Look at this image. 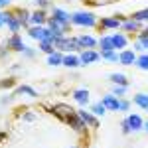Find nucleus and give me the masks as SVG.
I'll list each match as a JSON object with an SVG mask.
<instances>
[{"label": "nucleus", "instance_id": "f257e3e1", "mask_svg": "<svg viewBox=\"0 0 148 148\" xmlns=\"http://www.w3.org/2000/svg\"><path fill=\"white\" fill-rule=\"evenodd\" d=\"M71 24H73V26H83V28H95V26H99L97 16L89 10L73 12V14H71Z\"/></svg>", "mask_w": 148, "mask_h": 148}, {"label": "nucleus", "instance_id": "f03ea898", "mask_svg": "<svg viewBox=\"0 0 148 148\" xmlns=\"http://www.w3.org/2000/svg\"><path fill=\"white\" fill-rule=\"evenodd\" d=\"M53 44H56V49H59V51H65V53H73V51H77V49H81L79 46H77V42H75V38H56L53 36Z\"/></svg>", "mask_w": 148, "mask_h": 148}, {"label": "nucleus", "instance_id": "7ed1b4c3", "mask_svg": "<svg viewBox=\"0 0 148 148\" xmlns=\"http://www.w3.org/2000/svg\"><path fill=\"white\" fill-rule=\"evenodd\" d=\"M28 36L32 40H38V42H44V40H53V32L46 28V26H32L28 30Z\"/></svg>", "mask_w": 148, "mask_h": 148}, {"label": "nucleus", "instance_id": "20e7f679", "mask_svg": "<svg viewBox=\"0 0 148 148\" xmlns=\"http://www.w3.org/2000/svg\"><path fill=\"white\" fill-rule=\"evenodd\" d=\"M126 18L123 14H116V16H107V18H103L101 22H99V28L101 30H119L123 22H125Z\"/></svg>", "mask_w": 148, "mask_h": 148}, {"label": "nucleus", "instance_id": "39448f33", "mask_svg": "<svg viewBox=\"0 0 148 148\" xmlns=\"http://www.w3.org/2000/svg\"><path fill=\"white\" fill-rule=\"evenodd\" d=\"M51 18L57 20V22L61 24L65 30H69V26H71V14H67L63 8H57V6H56V8L51 10Z\"/></svg>", "mask_w": 148, "mask_h": 148}, {"label": "nucleus", "instance_id": "423d86ee", "mask_svg": "<svg viewBox=\"0 0 148 148\" xmlns=\"http://www.w3.org/2000/svg\"><path fill=\"white\" fill-rule=\"evenodd\" d=\"M75 42H77V46H79L81 49H93V47L99 46V40H97V38H93V36H89V34L77 36V38H75Z\"/></svg>", "mask_w": 148, "mask_h": 148}, {"label": "nucleus", "instance_id": "0eeeda50", "mask_svg": "<svg viewBox=\"0 0 148 148\" xmlns=\"http://www.w3.org/2000/svg\"><path fill=\"white\" fill-rule=\"evenodd\" d=\"M81 65H91L95 61L101 59V51H95V49H81Z\"/></svg>", "mask_w": 148, "mask_h": 148}, {"label": "nucleus", "instance_id": "6e6552de", "mask_svg": "<svg viewBox=\"0 0 148 148\" xmlns=\"http://www.w3.org/2000/svg\"><path fill=\"white\" fill-rule=\"evenodd\" d=\"M4 24L8 26V30H10L12 34H18L20 28H22V22L18 20V16H14L10 12H4Z\"/></svg>", "mask_w": 148, "mask_h": 148}, {"label": "nucleus", "instance_id": "1a4fd4ad", "mask_svg": "<svg viewBox=\"0 0 148 148\" xmlns=\"http://www.w3.org/2000/svg\"><path fill=\"white\" fill-rule=\"evenodd\" d=\"M119 63L121 65H134L136 63V51L134 49H123V51H119Z\"/></svg>", "mask_w": 148, "mask_h": 148}, {"label": "nucleus", "instance_id": "9d476101", "mask_svg": "<svg viewBox=\"0 0 148 148\" xmlns=\"http://www.w3.org/2000/svg\"><path fill=\"white\" fill-rule=\"evenodd\" d=\"M65 123H67L73 130H77V132H83V130H85V126H87L85 123H83V119L79 116V113H77V111H75L73 114H69L67 119H65Z\"/></svg>", "mask_w": 148, "mask_h": 148}, {"label": "nucleus", "instance_id": "9b49d317", "mask_svg": "<svg viewBox=\"0 0 148 148\" xmlns=\"http://www.w3.org/2000/svg\"><path fill=\"white\" fill-rule=\"evenodd\" d=\"M101 103L107 107V111H114V113H119V109H121V99H119V97H114L113 93L105 95V97L101 99Z\"/></svg>", "mask_w": 148, "mask_h": 148}, {"label": "nucleus", "instance_id": "f8f14e48", "mask_svg": "<svg viewBox=\"0 0 148 148\" xmlns=\"http://www.w3.org/2000/svg\"><path fill=\"white\" fill-rule=\"evenodd\" d=\"M51 113L56 114V116H59V119L65 123V119H67L69 114H73L75 111H73L69 105H63V103H59V105H53V107H51Z\"/></svg>", "mask_w": 148, "mask_h": 148}, {"label": "nucleus", "instance_id": "ddd939ff", "mask_svg": "<svg viewBox=\"0 0 148 148\" xmlns=\"http://www.w3.org/2000/svg\"><path fill=\"white\" fill-rule=\"evenodd\" d=\"M126 121H128V126H130V132H138V130L144 128V121H142V116L136 114V113H130L126 116Z\"/></svg>", "mask_w": 148, "mask_h": 148}, {"label": "nucleus", "instance_id": "4468645a", "mask_svg": "<svg viewBox=\"0 0 148 148\" xmlns=\"http://www.w3.org/2000/svg\"><path fill=\"white\" fill-rule=\"evenodd\" d=\"M6 46L10 47V49H14V51H24V49L28 47V46L22 42L20 34H12L10 38H8V42H6Z\"/></svg>", "mask_w": 148, "mask_h": 148}, {"label": "nucleus", "instance_id": "2eb2a0df", "mask_svg": "<svg viewBox=\"0 0 148 148\" xmlns=\"http://www.w3.org/2000/svg\"><path fill=\"white\" fill-rule=\"evenodd\" d=\"M47 14L44 10H34L30 14V26H46Z\"/></svg>", "mask_w": 148, "mask_h": 148}, {"label": "nucleus", "instance_id": "dca6fc26", "mask_svg": "<svg viewBox=\"0 0 148 148\" xmlns=\"http://www.w3.org/2000/svg\"><path fill=\"white\" fill-rule=\"evenodd\" d=\"M111 40H113V46L116 51H123V49H126V44H128V40H126L125 34H121V32H114V34H111Z\"/></svg>", "mask_w": 148, "mask_h": 148}, {"label": "nucleus", "instance_id": "f3484780", "mask_svg": "<svg viewBox=\"0 0 148 148\" xmlns=\"http://www.w3.org/2000/svg\"><path fill=\"white\" fill-rule=\"evenodd\" d=\"M77 113H79V116L83 119V123L87 126H91V128H97L99 126V119L93 113H89V111H77Z\"/></svg>", "mask_w": 148, "mask_h": 148}, {"label": "nucleus", "instance_id": "a211bd4d", "mask_svg": "<svg viewBox=\"0 0 148 148\" xmlns=\"http://www.w3.org/2000/svg\"><path fill=\"white\" fill-rule=\"evenodd\" d=\"M73 101L81 105V107H85V105H89V91L87 89H77V91H73Z\"/></svg>", "mask_w": 148, "mask_h": 148}, {"label": "nucleus", "instance_id": "6ab92c4d", "mask_svg": "<svg viewBox=\"0 0 148 148\" xmlns=\"http://www.w3.org/2000/svg\"><path fill=\"white\" fill-rule=\"evenodd\" d=\"M61 65H65V67H69V69H75V67L81 65V59H79V56H75V53H65Z\"/></svg>", "mask_w": 148, "mask_h": 148}, {"label": "nucleus", "instance_id": "aec40b11", "mask_svg": "<svg viewBox=\"0 0 148 148\" xmlns=\"http://www.w3.org/2000/svg\"><path fill=\"white\" fill-rule=\"evenodd\" d=\"M61 63H63V53H61L59 49H56L53 53H49V56H47V65L57 67V65H61Z\"/></svg>", "mask_w": 148, "mask_h": 148}, {"label": "nucleus", "instance_id": "412c9836", "mask_svg": "<svg viewBox=\"0 0 148 148\" xmlns=\"http://www.w3.org/2000/svg\"><path fill=\"white\" fill-rule=\"evenodd\" d=\"M121 28H123L125 32H136V30H140V22H136L134 18H126Z\"/></svg>", "mask_w": 148, "mask_h": 148}, {"label": "nucleus", "instance_id": "4be33fe9", "mask_svg": "<svg viewBox=\"0 0 148 148\" xmlns=\"http://www.w3.org/2000/svg\"><path fill=\"white\" fill-rule=\"evenodd\" d=\"M109 79H111L113 85H125V87H128V77L123 75V73H111Z\"/></svg>", "mask_w": 148, "mask_h": 148}, {"label": "nucleus", "instance_id": "5701e85b", "mask_svg": "<svg viewBox=\"0 0 148 148\" xmlns=\"http://www.w3.org/2000/svg\"><path fill=\"white\" fill-rule=\"evenodd\" d=\"M99 47H101V51H111V49H114L111 36H101L99 38Z\"/></svg>", "mask_w": 148, "mask_h": 148}, {"label": "nucleus", "instance_id": "b1692460", "mask_svg": "<svg viewBox=\"0 0 148 148\" xmlns=\"http://www.w3.org/2000/svg\"><path fill=\"white\" fill-rule=\"evenodd\" d=\"M132 101L136 103V105L140 107V109H144V111H148V95H146V93H136Z\"/></svg>", "mask_w": 148, "mask_h": 148}, {"label": "nucleus", "instance_id": "393cba45", "mask_svg": "<svg viewBox=\"0 0 148 148\" xmlns=\"http://www.w3.org/2000/svg\"><path fill=\"white\" fill-rule=\"evenodd\" d=\"M40 44V49L44 51V53H53L56 51V44H53V40H44V42H38Z\"/></svg>", "mask_w": 148, "mask_h": 148}, {"label": "nucleus", "instance_id": "a878e982", "mask_svg": "<svg viewBox=\"0 0 148 148\" xmlns=\"http://www.w3.org/2000/svg\"><path fill=\"white\" fill-rule=\"evenodd\" d=\"M101 59L111 61V63H119V53H116V49H111V51H101Z\"/></svg>", "mask_w": 148, "mask_h": 148}, {"label": "nucleus", "instance_id": "bb28decb", "mask_svg": "<svg viewBox=\"0 0 148 148\" xmlns=\"http://www.w3.org/2000/svg\"><path fill=\"white\" fill-rule=\"evenodd\" d=\"M16 93H18V95H28V97H38V91L32 89L30 85H20V87L16 89Z\"/></svg>", "mask_w": 148, "mask_h": 148}, {"label": "nucleus", "instance_id": "cd10ccee", "mask_svg": "<svg viewBox=\"0 0 148 148\" xmlns=\"http://www.w3.org/2000/svg\"><path fill=\"white\" fill-rule=\"evenodd\" d=\"M30 14H32V12H28L26 8H20V10L16 12V16H18V20L22 22V26H28V24H30Z\"/></svg>", "mask_w": 148, "mask_h": 148}, {"label": "nucleus", "instance_id": "c85d7f7f", "mask_svg": "<svg viewBox=\"0 0 148 148\" xmlns=\"http://www.w3.org/2000/svg\"><path fill=\"white\" fill-rule=\"evenodd\" d=\"M91 113L95 114V116H103V114L107 113V107H105L101 101H99V103H93V105H91Z\"/></svg>", "mask_w": 148, "mask_h": 148}, {"label": "nucleus", "instance_id": "c756f323", "mask_svg": "<svg viewBox=\"0 0 148 148\" xmlns=\"http://www.w3.org/2000/svg\"><path fill=\"white\" fill-rule=\"evenodd\" d=\"M138 69H142V71H148V53H142V56L136 57V63H134Z\"/></svg>", "mask_w": 148, "mask_h": 148}, {"label": "nucleus", "instance_id": "7c9ffc66", "mask_svg": "<svg viewBox=\"0 0 148 148\" xmlns=\"http://www.w3.org/2000/svg\"><path fill=\"white\" fill-rule=\"evenodd\" d=\"M130 18H134V20H136V22H140V24H142V22H148V8L134 12V14H132Z\"/></svg>", "mask_w": 148, "mask_h": 148}, {"label": "nucleus", "instance_id": "2f4dec72", "mask_svg": "<svg viewBox=\"0 0 148 148\" xmlns=\"http://www.w3.org/2000/svg\"><path fill=\"white\" fill-rule=\"evenodd\" d=\"M134 51H148V38H138V42L132 47Z\"/></svg>", "mask_w": 148, "mask_h": 148}, {"label": "nucleus", "instance_id": "473e14b6", "mask_svg": "<svg viewBox=\"0 0 148 148\" xmlns=\"http://www.w3.org/2000/svg\"><path fill=\"white\" fill-rule=\"evenodd\" d=\"M125 93H126V87H125V85H114V89H113V95H114V97H119V99H121V97H125Z\"/></svg>", "mask_w": 148, "mask_h": 148}, {"label": "nucleus", "instance_id": "72a5a7b5", "mask_svg": "<svg viewBox=\"0 0 148 148\" xmlns=\"http://www.w3.org/2000/svg\"><path fill=\"white\" fill-rule=\"evenodd\" d=\"M128 109H130V101H126V99H121V113H128Z\"/></svg>", "mask_w": 148, "mask_h": 148}, {"label": "nucleus", "instance_id": "f704fd0d", "mask_svg": "<svg viewBox=\"0 0 148 148\" xmlns=\"http://www.w3.org/2000/svg\"><path fill=\"white\" fill-rule=\"evenodd\" d=\"M14 85H16V79H4V81H0V87H6V89H8V87H14Z\"/></svg>", "mask_w": 148, "mask_h": 148}, {"label": "nucleus", "instance_id": "c9c22d12", "mask_svg": "<svg viewBox=\"0 0 148 148\" xmlns=\"http://www.w3.org/2000/svg\"><path fill=\"white\" fill-rule=\"evenodd\" d=\"M34 2H36V6H38L40 10H44V8L49 6V0H34Z\"/></svg>", "mask_w": 148, "mask_h": 148}, {"label": "nucleus", "instance_id": "e433bc0d", "mask_svg": "<svg viewBox=\"0 0 148 148\" xmlns=\"http://www.w3.org/2000/svg\"><path fill=\"white\" fill-rule=\"evenodd\" d=\"M121 126H123V132H125V134H128V132H130V126H128V121H123V123H121Z\"/></svg>", "mask_w": 148, "mask_h": 148}, {"label": "nucleus", "instance_id": "4c0bfd02", "mask_svg": "<svg viewBox=\"0 0 148 148\" xmlns=\"http://www.w3.org/2000/svg\"><path fill=\"white\" fill-rule=\"evenodd\" d=\"M22 53H24L26 57H34V56H36V51H34V49H30V47H26V49H24Z\"/></svg>", "mask_w": 148, "mask_h": 148}, {"label": "nucleus", "instance_id": "58836bf2", "mask_svg": "<svg viewBox=\"0 0 148 148\" xmlns=\"http://www.w3.org/2000/svg\"><path fill=\"white\" fill-rule=\"evenodd\" d=\"M34 119H36V114H34V113H26V114H24V121H28V123H32Z\"/></svg>", "mask_w": 148, "mask_h": 148}, {"label": "nucleus", "instance_id": "ea45409f", "mask_svg": "<svg viewBox=\"0 0 148 148\" xmlns=\"http://www.w3.org/2000/svg\"><path fill=\"white\" fill-rule=\"evenodd\" d=\"M10 2H12V0H0V10H2V8H6Z\"/></svg>", "mask_w": 148, "mask_h": 148}, {"label": "nucleus", "instance_id": "a19ab883", "mask_svg": "<svg viewBox=\"0 0 148 148\" xmlns=\"http://www.w3.org/2000/svg\"><path fill=\"white\" fill-rule=\"evenodd\" d=\"M138 38H148V28H144V30L138 34Z\"/></svg>", "mask_w": 148, "mask_h": 148}, {"label": "nucleus", "instance_id": "79ce46f5", "mask_svg": "<svg viewBox=\"0 0 148 148\" xmlns=\"http://www.w3.org/2000/svg\"><path fill=\"white\" fill-rule=\"evenodd\" d=\"M4 26V12H0V28Z\"/></svg>", "mask_w": 148, "mask_h": 148}, {"label": "nucleus", "instance_id": "37998d69", "mask_svg": "<svg viewBox=\"0 0 148 148\" xmlns=\"http://www.w3.org/2000/svg\"><path fill=\"white\" fill-rule=\"evenodd\" d=\"M6 138V132H0V140H4Z\"/></svg>", "mask_w": 148, "mask_h": 148}, {"label": "nucleus", "instance_id": "c03bdc74", "mask_svg": "<svg viewBox=\"0 0 148 148\" xmlns=\"http://www.w3.org/2000/svg\"><path fill=\"white\" fill-rule=\"evenodd\" d=\"M144 130H146V132H148V121H146V123H144Z\"/></svg>", "mask_w": 148, "mask_h": 148}, {"label": "nucleus", "instance_id": "a18cd8bd", "mask_svg": "<svg viewBox=\"0 0 148 148\" xmlns=\"http://www.w3.org/2000/svg\"><path fill=\"white\" fill-rule=\"evenodd\" d=\"M71 148H75V146H71Z\"/></svg>", "mask_w": 148, "mask_h": 148}]
</instances>
